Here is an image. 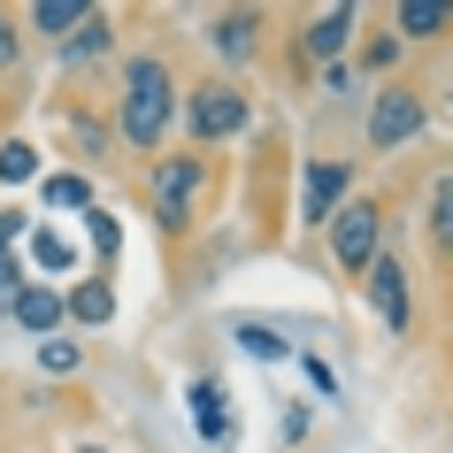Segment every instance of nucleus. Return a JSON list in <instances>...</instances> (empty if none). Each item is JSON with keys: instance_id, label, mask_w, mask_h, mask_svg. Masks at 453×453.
<instances>
[{"instance_id": "1", "label": "nucleus", "mask_w": 453, "mask_h": 453, "mask_svg": "<svg viewBox=\"0 0 453 453\" xmlns=\"http://www.w3.org/2000/svg\"><path fill=\"white\" fill-rule=\"evenodd\" d=\"M177 108H185L177 54H169V47H139V54H123V70H116V139L131 146V162H162Z\"/></svg>"}, {"instance_id": "2", "label": "nucleus", "mask_w": 453, "mask_h": 453, "mask_svg": "<svg viewBox=\"0 0 453 453\" xmlns=\"http://www.w3.org/2000/svg\"><path fill=\"white\" fill-rule=\"evenodd\" d=\"M215 154H162V162H146V208L162 223L169 246H185L200 223H208V200H215Z\"/></svg>"}, {"instance_id": "3", "label": "nucleus", "mask_w": 453, "mask_h": 453, "mask_svg": "<svg viewBox=\"0 0 453 453\" xmlns=\"http://www.w3.org/2000/svg\"><path fill=\"white\" fill-rule=\"evenodd\" d=\"M185 139H192V154H215V146H231V139H246V123H254V93H246L231 70H215V77H192L185 85Z\"/></svg>"}, {"instance_id": "4", "label": "nucleus", "mask_w": 453, "mask_h": 453, "mask_svg": "<svg viewBox=\"0 0 453 453\" xmlns=\"http://www.w3.org/2000/svg\"><path fill=\"white\" fill-rule=\"evenodd\" d=\"M384 223H392V200H384V192H354V200H346V208L323 223L331 269L346 277V285H361V277L377 269V254H384Z\"/></svg>"}, {"instance_id": "5", "label": "nucleus", "mask_w": 453, "mask_h": 453, "mask_svg": "<svg viewBox=\"0 0 453 453\" xmlns=\"http://www.w3.org/2000/svg\"><path fill=\"white\" fill-rule=\"evenodd\" d=\"M423 131H430V93L415 85V77H384L377 100H369L361 146H369V154H400V146H415Z\"/></svg>"}, {"instance_id": "6", "label": "nucleus", "mask_w": 453, "mask_h": 453, "mask_svg": "<svg viewBox=\"0 0 453 453\" xmlns=\"http://www.w3.org/2000/svg\"><path fill=\"white\" fill-rule=\"evenodd\" d=\"M354 177H361V154H308V169H300V223L323 231L354 200Z\"/></svg>"}, {"instance_id": "7", "label": "nucleus", "mask_w": 453, "mask_h": 453, "mask_svg": "<svg viewBox=\"0 0 453 453\" xmlns=\"http://www.w3.org/2000/svg\"><path fill=\"white\" fill-rule=\"evenodd\" d=\"M361 300L377 308V323H384L392 338H407V331H415V262L384 246V254H377V269L361 277Z\"/></svg>"}, {"instance_id": "8", "label": "nucleus", "mask_w": 453, "mask_h": 453, "mask_svg": "<svg viewBox=\"0 0 453 453\" xmlns=\"http://www.w3.org/2000/svg\"><path fill=\"white\" fill-rule=\"evenodd\" d=\"M361 16L354 0H338V8H323V16H308L300 24V39H292V62H315V70H331V62H346V54L361 47Z\"/></svg>"}, {"instance_id": "9", "label": "nucleus", "mask_w": 453, "mask_h": 453, "mask_svg": "<svg viewBox=\"0 0 453 453\" xmlns=\"http://www.w3.org/2000/svg\"><path fill=\"white\" fill-rule=\"evenodd\" d=\"M262 24H269L262 8H223V16H208V47L231 62V77H239L246 62L262 54Z\"/></svg>"}, {"instance_id": "10", "label": "nucleus", "mask_w": 453, "mask_h": 453, "mask_svg": "<svg viewBox=\"0 0 453 453\" xmlns=\"http://www.w3.org/2000/svg\"><path fill=\"white\" fill-rule=\"evenodd\" d=\"M108 54H116V16H108V8H93V16L62 39V70H100Z\"/></svg>"}, {"instance_id": "11", "label": "nucleus", "mask_w": 453, "mask_h": 453, "mask_svg": "<svg viewBox=\"0 0 453 453\" xmlns=\"http://www.w3.org/2000/svg\"><path fill=\"white\" fill-rule=\"evenodd\" d=\"M392 39L415 47V39H453V0H400L392 8Z\"/></svg>"}, {"instance_id": "12", "label": "nucleus", "mask_w": 453, "mask_h": 453, "mask_svg": "<svg viewBox=\"0 0 453 453\" xmlns=\"http://www.w3.org/2000/svg\"><path fill=\"white\" fill-rule=\"evenodd\" d=\"M423 239H430V262L453 277V169L430 185V200H423Z\"/></svg>"}, {"instance_id": "13", "label": "nucleus", "mask_w": 453, "mask_h": 453, "mask_svg": "<svg viewBox=\"0 0 453 453\" xmlns=\"http://www.w3.org/2000/svg\"><path fill=\"white\" fill-rule=\"evenodd\" d=\"M185 400H192V423H200V438H208V446H231V438H239V423H231L223 384H215V377H192V384H185Z\"/></svg>"}, {"instance_id": "14", "label": "nucleus", "mask_w": 453, "mask_h": 453, "mask_svg": "<svg viewBox=\"0 0 453 453\" xmlns=\"http://www.w3.org/2000/svg\"><path fill=\"white\" fill-rule=\"evenodd\" d=\"M85 16H93V0H31L24 8V39H54V47H62Z\"/></svg>"}, {"instance_id": "15", "label": "nucleus", "mask_w": 453, "mask_h": 453, "mask_svg": "<svg viewBox=\"0 0 453 453\" xmlns=\"http://www.w3.org/2000/svg\"><path fill=\"white\" fill-rule=\"evenodd\" d=\"M62 315H70L77 331H100V323L116 315V285H108V277H77V285L62 292Z\"/></svg>"}, {"instance_id": "16", "label": "nucleus", "mask_w": 453, "mask_h": 453, "mask_svg": "<svg viewBox=\"0 0 453 453\" xmlns=\"http://www.w3.org/2000/svg\"><path fill=\"white\" fill-rule=\"evenodd\" d=\"M8 315H16V323H24L31 338H54V331H62V323H70V315H62V292H54V285H24V292H16V308H8Z\"/></svg>"}, {"instance_id": "17", "label": "nucleus", "mask_w": 453, "mask_h": 453, "mask_svg": "<svg viewBox=\"0 0 453 453\" xmlns=\"http://www.w3.org/2000/svg\"><path fill=\"white\" fill-rule=\"evenodd\" d=\"M39 200H47V208H93V177H77V169H62V177H39Z\"/></svg>"}, {"instance_id": "18", "label": "nucleus", "mask_w": 453, "mask_h": 453, "mask_svg": "<svg viewBox=\"0 0 453 453\" xmlns=\"http://www.w3.org/2000/svg\"><path fill=\"white\" fill-rule=\"evenodd\" d=\"M231 338H239L254 361H292V338H277L269 323H254V315H246V323H231Z\"/></svg>"}, {"instance_id": "19", "label": "nucleus", "mask_w": 453, "mask_h": 453, "mask_svg": "<svg viewBox=\"0 0 453 453\" xmlns=\"http://www.w3.org/2000/svg\"><path fill=\"white\" fill-rule=\"evenodd\" d=\"M0 177H8V185L39 177V146H24V139H0Z\"/></svg>"}, {"instance_id": "20", "label": "nucleus", "mask_w": 453, "mask_h": 453, "mask_svg": "<svg viewBox=\"0 0 453 453\" xmlns=\"http://www.w3.org/2000/svg\"><path fill=\"white\" fill-rule=\"evenodd\" d=\"M16 70H24V16L0 8V77H16Z\"/></svg>"}, {"instance_id": "21", "label": "nucleus", "mask_w": 453, "mask_h": 453, "mask_svg": "<svg viewBox=\"0 0 453 453\" xmlns=\"http://www.w3.org/2000/svg\"><path fill=\"white\" fill-rule=\"evenodd\" d=\"M85 231H93V246H100V262L116 269V246H123V231H116V215H108V208H85Z\"/></svg>"}, {"instance_id": "22", "label": "nucleus", "mask_w": 453, "mask_h": 453, "mask_svg": "<svg viewBox=\"0 0 453 453\" xmlns=\"http://www.w3.org/2000/svg\"><path fill=\"white\" fill-rule=\"evenodd\" d=\"M354 54H361V70H392V62H400L407 47H400V39H392V31H377V39H361Z\"/></svg>"}, {"instance_id": "23", "label": "nucleus", "mask_w": 453, "mask_h": 453, "mask_svg": "<svg viewBox=\"0 0 453 453\" xmlns=\"http://www.w3.org/2000/svg\"><path fill=\"white\" fill-rule=\"evenodd\" d=\"M31 262H54V269H70L77 254H70V239H62V231H31Z\"/></svg>"}, {"instance_id": "24", "label": "nucleus", "mask_w": 453, "mask_h": 453, "mask_svg": "<svg viewBox=\"0 0 453 453\" xmlns=\"http://www.w3.org/2000/svg\"><path fill=\"white\" fill-rule=\"evenodd\" d=\"M39 369L70 377V369H77V338H47V346H39Z\"/></svg>"}, {"instance_id": "25", "label": "nucleus", "mask_w": 453, "mask_h": 453, "mask_svg": "<svg viewBox=\"0 0 453 453\" xmlns=\"http://www.w3.org/2000/svg\"><path fill=\"white\" fill-rule=\"evenodd\" d=\"M16 292H24V269H16V254H0V315L16 308Z\"/></svg>"}, {"instance_id": "26", "label": "nucleus", "mask_w": 453, "mask_h": 453, "mask_svg": "<svg viewBox=\"0 0 453 453\" xmlns=\"http://www.w3.org/2000/svg\"><path fill=\"white\" fill-rule=\"evenodd\" d=\"M277 438H285V453L308 438V407H285V423H277Z\"/></svg>"}, {"instance_id": "27", "label": "nucleus", "mask_w": 453, "mask_h": 453, "mask_svg": "<svg viewBox=\"0 0 453 453\" xmlns=\"http://www.w3.org/2000/svg\"><path fill=\"white\" fill-rule=\"evenodd\" d=\"M8 108H16V100H8V93H0V139H8Z\"/></svg>"}, {"instance_id": "28", "label": "nucleus", "mask_w": 453, "mask_h": 453, "mask_svg": "<svg viewBox=\"0 0 453 453\" xmlns=\"http://www.w3.org/2000/svg\"><path fill=\"white\" fill-rule=\"evenodd\" d=\"M85 453H100V446H85Z\"/></svg>"}]
</instances>
